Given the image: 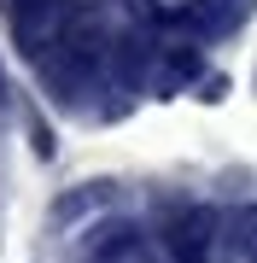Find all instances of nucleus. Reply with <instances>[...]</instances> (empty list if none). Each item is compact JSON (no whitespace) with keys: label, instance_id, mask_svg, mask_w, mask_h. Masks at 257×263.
<instances>
[{"label":"nucleus","instance_id":"nucleus-2","mask_svg":"<svg viewBox=\"0 0 257 263\" xmlns=\"http://www.w3.org/2000/svg\"><path fill=\"white\" fill-rule=\"evenodd\" d=\"M6 6H12V12H24V6H29V0H6Z\"/></svg>","mask_w":257,"mask_h":263},{"label":"nucleus","instance_id":"nucleus-1","mask_svg":"<svg viewBox=\"0 0 257 263\" xmlns=\"http://www.w3.org/2000/svg\"><path fill=\"white\" fill-rule=\"evenodd\" d=\"M187 18L199 24L205 35H222V29H234L240 18H246V0H193Z\"/></svg>","mask_w":257,"mask_h":263}]
</instances>
